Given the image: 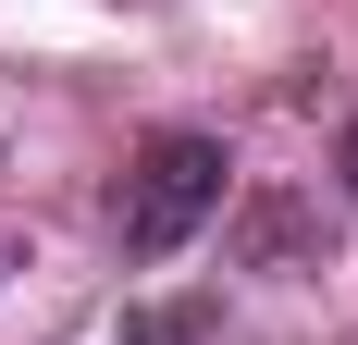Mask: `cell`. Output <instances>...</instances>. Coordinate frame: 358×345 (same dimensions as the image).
<instances>
[{"label": "cell", "instance_id": "1", "mask_svg": "<svg viewBox=\"0 0 358 345\" xmlns=\"http://www.w3.org/2000/svg\"><path fill=\"white\" fill-rule=\"evenodd\" d=\"M210 210H222V148L210 136H161L124 185H111V235L136 247V259H161V247H185Z\"/></svg>", "mask_w": 358, "mask_h": 345}, {"label": "cell", "instance_id": "2", "mask_svg": "<svg viewBox=\"0 0 358 345\" xmlns=\"http://www.w3.org/2000/svg\"><path fill=\"white\" fill-rule=\"evenodd\" d=\"M346 185H358V136H346Z\"/></svg>", "mask_w": 358, "mask_h": 345}]
</instances>
